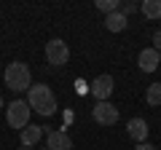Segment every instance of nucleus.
Wrapping results in <instances>:
<instances>
[{
	"label": "nucleus",
	"instance_id": "f257e3e1",
	"mask_svg": "<svg viewBox=\"0 0 161 150\" xmlns=\"http://www.w3.org/2000/svg\"><path fill=\"white\" fill-rule=\"evenodd\" d=\"M27 104H30V110H35V113L43 115V118H51L54 113H57V97H54L51 86H46V83H32V86H30Z\"/></svg>",
	"mask_w": 161,
	"mask_h": 150
},
{
	"label": "nucleus",
	"instance_id": "f03ea898",
	"mask_svg": "<svg viewBox=\"0 0 161 150\" xmlns=\"http://www.w3.org/2000/svg\"><path fill=\"white\" fill-rule=\"evenodd\" d=\"M3 81H6V86L11 88V91H30V86H32V72H30V67L24 62H11L6 67V72H3Z\"/></svg>",
	"mask_w": 161,
	"mask_h": 150
},
{
	"label": "nucleus",
	"instance_id": "7ed1b4c3",
	"mask_svg": "<svg viewBox=\"0 0 161 150\" xmlns=\"http://www.w3.org/2000/svg\"><path fill=\"white\" fill-rule=\"evenodd\" d=\"M30 104L27 99H14V102L6 104V121L11 129H16V131H22V129L30 126Z\"/></svg>",
	"mask_w": 161,
	"mask_h": 150
},
{
	"label": "nucleus",
	"instance_id": "20e7f679",
	"mask_svg": "<svg viewBox=\"0 0 161 150\" xmlns=\"http://www.w3.org/2000/svg\"><path fill=\"white\" fill-rule=\"evenodd\" d=\"M46 62L51 64V67H64V64L70 62V48L64 40H59V38H54V40L46 43Z\"/></svg>",
	"mask_w": 161,
	"mask_h": 150
},
{
	"label": "nucleus",
	"instance_id": "39448f33",
	"mask_svg": "<svg viewBox=\"0 0 161 150\" xmlns=\"http://www.w3.org/2000/svg\"><path fill=\"white\" fill-rule=\"evenodd\" d=\"M113 86H115L113 75H97V78L89 83V91H92L94 102H108L110 94H113Z\"/></svg>",
	"mask_w": 161,
	"mask_h": 150
},
{
	"label": "nucleus",
	"instance_id": "423d86ee",
	"mask_svg": "<svg viewBox=\"0 0 161 150\" xmlns=\"http://www.w3.org/2000/svg\"><path fill=\"white\" fill-rule=\"evenodd\" d=\"M92 118L102 126H113V123H118V107L113 102H94Z\"/></svg>",
	"mask_w": 161,
	"mask_h": 150
},
{
	"label": "nucleus",
	"instance_id": "0eeeda50",
	"mask_svg": "<svg viewBox=\"0 0 161 150\" xmlns=\"http://www.w3.org/2000/svg\"><path fill=\"white\" fill-rule=\"evenodd\" d=\"M46 147L48 150H73V139L64 129H51L46 131Z\"/></svg>",
	"mask_w": 161,
	"mask_h": 150
},
{
	"label": "nucleus",
	"instance_id": "6e6552de",
	"mask_svg": "<svg viewBox=\"0 0 161 150\" xmlns=\"http://www.w3.org/2000/svg\"><path fill=\"white\" fill-rule=\"evenodd\" d=\"M148 131H150V129H148V121H145V118H129V121H126V134L137 145L140 142H148Z\"/></svg>",
	"mask_w": 161,
	"mask_h": 150
},
{
	"label": "nucleus",
	"instance_id": "1a4fd4ad",
	"mask_svg": "<svg viewBox=\"0 0 161 150\" xmlns=\"http://www.w3.org/2000/svg\"><path fill=\"white\" fill-rule=\"evenodd\" d=\"M158 62H161V54L156 51V48H142L137 56V64L142 72H156L158 70Z\"/></svg>",
	"mask_w": 161,
	"mask_h": 150
},
{
	"label": "nucleus",
	"instance_id": "9d476101",
	"mask_svg": "<svg viewBox=\"0 0 161 150\" xmlns=\"http://www.w3.org/2000/svg\"><path fill=\"white\" fill-rule=\"evenodd\" d=\"M43 126H35V123H30L27 129H22L19 131V139H22V145H27V147H35V145L43 139Z\"/></svg>",
	"mask_w": 161,
	"mask_h": 150
},
{
	"label": "nucleus",
	"instance_id": "9b49d317",
	"mask_svg": "<svg viewBox=\"0 0 161 150\" xmlns=\"http://www.w3.org/2000/svg\"><path fill=\"white\" fill-rule=\"evenodd\" d=\"M126 24H129V16H124L121 11L108 13V16H105V27H108L110 32H124V29H126Z\"/></svg>",
	"mask_w": 161,
	"mask_h": 150
},
{
	"label": "nucleus",
	"instance_id": "f8f14e48",
	"mask_svg": "<svg viewBox=\"0 0 161 150\" xmlns=\"http://www.w3.org/2000/svg\"><path fill=\"white\" fill-rule=\"evenodd\" d=\"M140 13H142L145 19H161V0H145V3H140Z\"/></svg>",
	"mask_w": 161,
	"mask_h": 150
},
{
	"label": "nucleus",
	"instance_id": "ddd939ff",
	"mask_svg": "<svg viewBox=\"0 0 161 150\" xmlns=\"http://www.w3.org/2000/svg\"><path fill=\"white\" fill-rule=\"evenodd\" d=\"M145 102L150 104V107H158L161 104V83H150L148 91H145Z\"/></svg>",
	"mask_w": 161,
	"mask_h": 150
},
{
	"label": "nucleus",
	"instance_id": "4468645a",
	"mask_svg": "<svg viewBox=\"0 0 161 150\" xmlns=\"http://www.w3.org/2000/svg\"><path fill=\"white\" fill-rule=\"evenodd\" d=\"M94 6H97V11H102L105 16H108V13H115V11H121V0H97Z\"/></svg>",
	"mask_w": 161,
	"mask_h": 150
},
{
	"label": "nucleus",
	"instance_id": "2eb2a0df",
	"mask_svg": "<svg viewBox=\"0 0 161 150\" xmlns=\"http://www.w3.org/2000/svg\"><path fill=\"white\" fill-rule=\"evenodd\" d=\"M134 11H140L137 3H132V0H124V3H121V13H124V16H129V13H134Z\"/></svg>",
	"mask_w": 161,
	"mask_h": 150
},
{
	"label": "nucleus",
	"instance_id": "dca6fc26",
	"mask_svg": "<svg viewBox=\"0 0 161 150\" xmlns=\"http://www.w3.org/2000/svg\"><path fill=\"white\" fill-rule=\"evenodd\" d=\"M153 48L161 54V29H156V32H153Z\"/></svg>",
	"mask_w": 161,
	"mask_h": 150
},
{
	"label": "nucleus",
	"instance_id": "f3484780",
	"mask_svg": "<svg viewBox=\"0 0 161 150\" xmlns=\"http://www.w3.org/2000/svg\"><path fill=\"white\" fill-rule=\"evenodd\" d=\"M134 150H158V147H156V145H150V142H140Z\"/></svg>",
	"mask_w": 161,
	"mask_h": 150
},
{
	"label": "nucleus",
	"instance_id": "a211bd4d",
	"mask_svg": "<svg viewBox=\"0 0 161 150\" xmlns=\"http://www.w3.org/2000/svg\"><path fill=\"white\" fill-rule=\"evenodd\" d=\"M19 150H35V147H27V145H19Z\"/></svg>",
	"mask_w": 161,
	"mask_h": 150
},
{
	"label": "nucleus",
	"instance_id": "6ab92c4d",
	"mask_svg": "<svg viewBox=\"0 0 161 150\" xmlns=\"http://www.w3.org/2000/svg\"><path fill=\"white\" fill-rule=\"evenodd\" d=\"M3 107H6V102H3V97H0V110H3Z\"/></svg>",
	"mask_w": 161,
	"mask_h": 150
},
{
	"label": "nucleus",
	"instance_id": "aec40b11",
	"mask_svg": "<svg viewBox=\"0 0 161 150\" xmlns=\"http://www.w3.org/2000/svg\"><path fill=\"white\" fill-rule=\"evenodd\" d=\"M38 150H48V147H38Z\"/></svg>",
	"mask_w": 161,
	"mask_h": 150
}]
</instances>
